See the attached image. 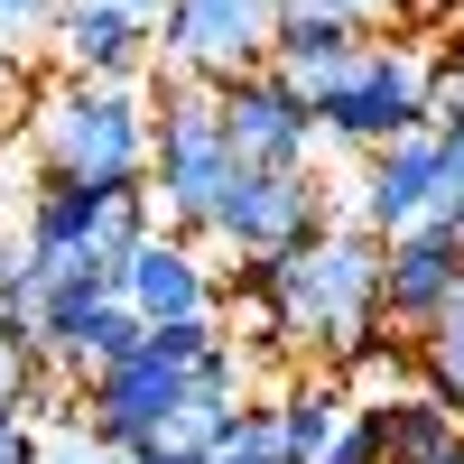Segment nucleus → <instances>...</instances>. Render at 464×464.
<instances>
[{"label":"nucleus","mask_w":464,"mask_h":464,"mask_svg":"<svg viewBox=\"0 0 464 464\" xmlns=\"http://www.w3.org/2000/svg\"><path fill=\"white\" fill-rule=\"evenodd\" d=\"M251 269L279 297L288 343H316L325 362H353L372 334H391L381 325V242L362 223H325L306 242H288L279 260H251Z\"/></svg>","instance_id":"1"},{"label":"nucleus","mask_w":464,"mask_h":464,"mask_svg":"<svg viewBox=\"0 0 464 464\" xmlns=\"http://www.w3.org/2000/svg\"><path fill=\"white\" fill-rule=\"evenodd\" d=\"M149 149H159V111L130 84H65L28 111V159L47 186H149Z\"/></svg>","instance_id":"2"},{"label":"nucleus","mask_w":464,"mask_h":464,"mask_svg":"<svg viewBox=\"0 0 464 464\" xmlns=\"http://www.w3.org/2000/svg\"><path fill=\"white\" fill-rule=\"evenodd\" d=\"M149 232H168L149 186H37L19 242L47 269H65V279H111L121 288V269H130V251Z\"/></svg>","instance_id":"3"},{"label":"nucleus","mask_w":464,"mask_h":464,"mask_svg":"<svg viewBox=\"0 0 464 464\" xmlns=\"http://www.w3.org/2000/svg\"><path fill=\"white\" fill-rule=\"evenodd\" d=\"M159 149H149V205H159L168 232H186V242H205V214L214 196L232 186V130H223V102L205 84H168L159 102Z\"/></svg>","instance_id":"4"},{"label":"nucleus","mask_w":464,"mask_h":464,"mask_svg":"<svg viewBox=\"0 0 464 464\" xmlns=\"http://www.w3.org/2000/svg\"><path fill=\"white\" fill-rule=\"evenodd\" d=\"M437 121V65L418 56V47H362L353 65H343V84L316 102V130L325 140H343V149H391V140H409V130H428Z\"/></svg>","instance_id":"5"},{"label":"nucleus","mask_w":464,"mask_h":464,"mask_svg":"<svg viewBox=\"0 0 464 464\" xmlns=\"http://www.w3.org/2000/svg\"><path fill=\"white\" fill-rule=\"evenodd\" d=\"M279 19H288V0H168L159 56L186 74V84L223 93V84H242V74H269Z\"/></svg>","instance_id":"6"},{"label":"nucleus","mask_w":464,"mask_h":464,"mask_svg":"<svg viewBox=\"0 0 464 464\" xmlns=\"http://www.w3.org/2000/svg\"><path fill=\"white\" fill-rule=\"evenodd\" d=\"M306 232H325V186L288 177V168H232V186L205 214V242L242 251V260H279L288 242H306Z\"/></svg>","instance_id":"7"},{"label":"nucleus","mask_w":464,"mask_h":464,"mask_svg":"<svg viewBox=\"0 0 464 464\" xmlns=\"http://www.w3.org/2000/svg\"><path fill=\"white\" fill-rule=\"evenodd\" d=\"M455 297H464V232L455 223H418L400 242H381V325L428 334Z\"/></svg>","instance_id":"8"},{"label":"nucleus","mask_w":464,"mask_h":464,"mask_svg":"<svg viewBox=\"0 0 464 464\" xmlns=\"http://www.w3.org/2000/svg\"><path fill=\"white\" fill-rule=\"evenodd\" d=\"M343 223H362L372 242H400V232L437 223V121L391 140V149H372L362 177H353V214Z\"/></svg>","instance_id":"9"},{"label":"nucleus","mask_w":464,"mask_h":464,"mask_svg":"<svg viewBox=\"0 0 464 464\" xmlns=\"http://www.w3.org/2000/svg\"><path fill=\"white\" fill-rule=\"evenodd\" d=\"M223 102V130H232V159L242 168H288V177H306V159H316V111H306L279 74H242V84H223L214 93Z\"/></svg>","instance_id":"10"},{"label":"nucleus","mask_w":464,"mask_h":464,"mask_svg":"<svg viewBox=\"0 0 464 464\" xmlns=\"http://www.w3.org/2000/svg\"><path fill=\"white\" fill-rule=\"evenodd\" d=\"M121 306L140 325H186V316H214L223 288H214V269L186 232H149L130 251V269H121Z\"/></svg>","instance_id":"11"},{"label":"nucleus","mask_w":464,"mask_h":464,"mask_svg":"<svg viewBox=\"0 0 464 464\" xmlns=\"http://www.w3.org/2000/svg\"><path fill=\"white\" fill-rule=\"evenodd\" d=\"M56 56L74 84H130V74L159 56V28L130 19V10H111V0H74L65 28H56Z\"/></svg>","instance_id":"12"},{"label":"nucleus","mask_w":464,"mask_h":464,"mask_svg":"<svg viewBox=\"0 0 464 464\" xmlns=\"http://www.w3.org/2000/svg\"><path fill=\"white\" fill-rule=\"evenodd\" d=\"M269 418H279V455H288V464H316V455L334 446V428L353 418V400H343L334 372H297V381H279Z\"/></svg>","instance_id":"13"},{"label":"nucleus","mask_w":464,"mask_h":464,"mask_svg":"<svg viewBox=\"0 0 464 464\" xmlns=\"http://www.w3.org/2000/svg\"><path fill=\"white\" fill-rule=\"evenodd\" d=\"M334 381H343L353 409H391L409 391H428V372H418V334H372L353 362H334Z\"/></svg>","instance_id":"14"},{"label":"nucleus","mask_w":464,"mask_h":464,"mask_svg":"<svg viewBox=\"0 0 464 464\" xmlns=\"http://www.w3.org/2000/svg\"><path fill=\"white\" fill-rule=\"evenodd\" d=\"M362 418L381 428V464H418V455H437V446H455V437H464V418H455L437 391H409V400L362 409Z\"/></svg>","instance_id":"15"},{"label":"nucleus","mask_w":464,"mask_h":464,"mask_svg":"<svg viewBox=\"0 0 464 464\" xmlns=\"http://www.w3.org/2000/svg\"><path fill=\"white\" fill-rule=\"evenodd\" d=\"M418 372H428V391H437V400L464 418V297L446 306L428 334H418Z\"/></svg>","instance_id":"16"},{"label":"nucleus","mask_w":464,"mask_h":464,"mask_svg":"<svg viewBox=\"0 0 464 464\" xmlns=\"http://www.w3.org/2000/svg\"><path fill=\"white\" fill-rule=\"evenodd\" d=\"M37 381H47V353L28 343V325H19V316H0V418H28Z\"/></svg>","instance_id":"17"},{"label":"nucleus","mask_w":464,"mask_h":464,"mask_svg":"<svg viewBox=\"0 0 464 464\" xmlns=\"http://www.w3.org/2000/svg\"><path fill=\"white\" fill-rule=\"evenodd\" d=\"M288 10L325 19V28H353V37H372V47H391V37L409 28V0H288Z\"/></svg>","instance_id":"18"},{"label":"nucleus","mask_w":464,"mask_h":464,"mask_svg":"<svg viewBox=\"0 0 464 464\" xmlns=\"http://www.w3.org/2000/svg\"><path fill=\"white\" fill-rule=\"evenodd\" d=\"M74 0H0V56H28V47H56Z\"/></svg>","instance_id":"19"},{"label":"nucleus","mask_w":464,"mask_h":464,"mask_svg":"<svg viewBox=\"0 0 464 464\" xmlns=\"http://www.w3.org/2000/svg\"><path fill=\"white\" fill-rule=\"evenodd\" d=\"M214 464H288V455H279V418H269V400L242 409V428L214 446Z\"/></svg>","instance_id":"20"},{"label":"nucleus","mask_w":464,"mask_h":464,"mask_svg":"<svg viewBox=\"0 0 464 464\" xmlns=\"http://www.w3.org/2000/svg\"><path fill=\"white\" fill-rule=\"evenodd\" d=\"M464 205V111H437V223Z\"/></svg>","instance_id":"21"},{"label":"nucleus","mask_w":464,"mask_h":464,"mask_svg":"<svg viewBox=\"0 0 464 464\" xmlns=\"http://www.w3.org/2000/svg\"><path fill=\"white\" fill-rule=\"evenodd\" d=\"M316 464H381V428H372V418L353 409V418H343V428H334V446H325Z\"/></svg>","instance_id":"22"},{"label":"nucleus","mask_w":464,"mask_h":464,"mask_svg":"<svg viewBox=\"0 0 464 464\" xmlns=\"http://www.w3.org/2000/svg\"><path fill=\"white\" fill-rule=\"evenodd\" d=\"M0 464H47V446H37L28 418H0Z\"/></svg>","instance_id":"23"},{"label":"nucleus","mask_w":464,"mask_h":464,"mask_svg":"<svg viewBox=\"0 0 464 464\" xmlns=\"http://www.w3.org/2000/svg\"><path fill=\"white\" fill-rule=\"evenodd\" d=\"M47 464H121V455H102V446H93L84 428H65V437L47 446Z\"/></svg>","instance_id":"24"},{"label":"nucleus","mask_w":464,"mask_h":464,"mask_svg":"<svg viewBox=\"0 0 464 464\" xmlns=\"http://www.w3.org/2000/svg\"><path fill=\"white\" fill-rule=\"evenodd\" d=\"M437 111H464V37L446 47V65H437Z\"/></svg>","instance_id":"25"},{"label":"nucleus","mask_w":464,"mask_h":464,"mask_svg":"<svg viewBox=\"0 0 464 464\" xmlns=\"http://www.w3.org/2000/svg\"><path fill=\"white\" fill-rule=\"evenodd\" d=\"M111 10H130V19H149V28H159V19H168V0H111Z\"/></svg>","instance_id":"26"},{"label":"nucleus","mask_w":464,"mask_h":464,"mask_svg":"<svg viewBox=\"0 0 464 464\" xmlns=\"http://www.w3.org/2000/svg\"><path fill=\"white\" fill-rule=\"evenodd\" d=\"M446 10H464V0H409V19H446Z\"/></svg>","instance_id":"27"},{"label":"nucleus","mask_w":464,"mask_h":464,"mask_svg":"<svg viewBox=\"0 0 464 464\" xmlns=\"http://www.w3.org/2000/svg\"><path fill=\"white\" fill-rule=\"evenodd\" d=\"M418 464H464V437H455V446H437V455H418Z\"/></svg>","instance_id":"28"},{"label":"nucleus","mask_w":464,"mask_h":464,"mask_svg":"<svg viewBox=\"0 0 464 464\" xmlns=\"http://www.w3.org/2000/svg\"><path fill=\"white\" fill-rule=\"evenodd\" d=\"M130 464H196V455H130Z\"/></svg>","instance_id":"29"},{"label":"nucleus","mask_w":464,"mask_h":464,"mask_svg":"<svg viewBox=\"0 0 464 464\" xmlns=\"http://www.w3.org/2000/svg\"><path fill=\"white\" fill-rule=\"evenodd\" d=\"M446 223H455V232H464V205H455V214H446Z\"/></svg>","instance_id":"30"}]
</instances>
